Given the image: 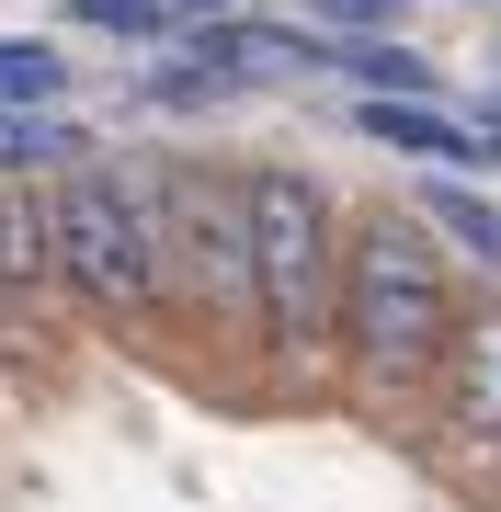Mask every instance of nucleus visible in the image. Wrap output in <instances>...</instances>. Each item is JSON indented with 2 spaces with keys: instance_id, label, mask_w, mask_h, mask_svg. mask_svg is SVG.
<instances>
[{
  "instance_id": "20e7f679",
  "label": "nucleus",
  "mask_w": 501,
  "mask_h": 512,
  "mask_svg": "<svg viewBox=\"0 0 501 512\" xmlns=\"http://www.w3.org/2000/svg\"><path fill=\"white\" fill-rule=\"evenodd\" d=\"M57 296L114 342H160V160H80L46 183Z\"/></svg>"
},
{
  "instance_id": "9d476101",
  "label": "nucleus",
  "mask_w": 501,
  "mask_h": 512,
  "mask_svg": "<svg viewBox=\"0 0 501 512\" xmlns=\"http://www.w3.org/2000/svg\"><path fill=\"white\" fill-rule=\"evenodd\" d=\"M308 12H331V23H342V35H376V23H399V12H410V0H308Z\"/></svg>"
},
{
  "instance_id": "f257e3e1",
  "label": "nucleus",
  "mask_w": 501,
  "mask_h": 512,
  "mask_svg": "<svg viewBox=\"0 0 501 512\" xmlns=\"http://www.w3.org/2000/svg\"><path fill=\"white\" fill-rule=\"evenodd\" d=\"M467 285L445 262V228L410 205H353L342 239V410H365L376 433H422L433 376L456 353Z\"/></svg>"
},
{
  "instance_id": "7ed1b4c3",
  "label": "nucleus",
  "mask_w": 501,
  "mask_h": 512,
  "mask_svg": "<svg viewBox=\"0 0 501 512\" xmlns=\"http://www.w3.org/2000/svg\"><path fill=\"white\" fill-rule=\"evenodd\" d=\"M160 342L262 399V308H251V183L217 160H160Z\"/></svg>"
},
{
  "instance_id": "f03ea898",
  "label": "nucleus",
  "mask_w": 501,
  "mask_h": 512,
  "mask_svg": "<svg viewBox=\"0 0 501 512\" xmlns=\"http://www.w3.org/2000/svg\"><path fill=\"white\" fill-rule=\"evenodd\" d=\"M251 308H262V399L319 410L342 399V239L353 205L297 160H251Z\"/></svg>"
},
{
  "instance_id": "9b49d317",
  "label": "nucleus",
  "mask_w": 501,
  "mask_h": 512,
  "mask_svg": "<svg viewBox=\"0 0 501 512\" xmlns=\"http://www.w3.org/2000/svg\"><path fill=\"white\" fill-rule=\"evenodd\" d=\"M467 126H479V171H501V114L479 103V114H467Z\"/></svg>"
},
{
  "instance_id": "6e6552de",
  "label": "nucleus",
  "mask_w": 501,
  "mask_h": 512,
  "mask_svg": "<svg viewBox=\"0 0 501 512\" xmlns=\"http://www.w3.org/2000/svg\"><path fill=\"white\" fill-rule=\"evenodd\" d=\"M92 160V137L57 126V114H0V171H23V183H57V171Z\"/></svg>"
},
{
  "instance_id": "423d86ee",
  "label": "nucleus",
  "mask_w": 501,
  "mask_h": 512,
  "mask_svg": "<svg viewBox=\"0 0 501 512\" xmlns=\"http://www.w3.org/2000/svg\"><path fill=\"white\" fill-rule=\"evenodd\" d=\"M69 319L57 296V228H46V183H0V342Z\"/></svg>"
},
{
  "instance_id": "f8f14e48",
  "label": "nucleus",
  "mask_w": 501,
  "mask_h": 512,
  "mask_svg": "<svg viewBox=\"0 0 501 512\" xmlns=\"http://www.w3.org/2000/svg\"><path fill=\"white\" fill-rule=\"evenodd\" d=\"M490 512H501V501H490Z\"/></svg>"
},
{
  "instance_id": "39448f33",
  "label": "nucleus",
  "mask_w": 501,
  "mask_h": 512,
  "mask_svg": "<svg viewBox=\"0 0 501 512\" xmlns=\"http://www.w3.org/2000/svg\"><path fill=\"white\" fill-rule=\"evenodd\" d=\"M410 444H422L479 512L501 501V285H467L456 353H445V376H433V410H422Z\"/></svg>"
},
{
  "instance_id": "1a4fd4ad",
  "label": "nucleus",
  "mask_w": 501,
  "mask_h": 512,
  "mask_svg": "<svg viewBox=\"0 0 501 512\" xmlns=\"http://www.w3.org/2000/svg\"><path fill=\"white\" fill-rule=\"evenodd\" d=\"M46 103H69V57L46 35H0V114H46Z\"/></svg>"
},
{
  "instance_id": "0eeeda50",
  "label": "nucleus",
  "mask_w": 501,
  "mask_h": 512,
  "mask_svg": "<svg viewBox=\"0 0 501 512\" xmlns=\"http://www.w3.org/2000/svg\"><path fill=\"white\" fill-rule=\"evenodd\" d=\"M353 126L399 160H433V171H479V126L467 114H433V103H353Z\"/></svg>"
}]
</instances>
